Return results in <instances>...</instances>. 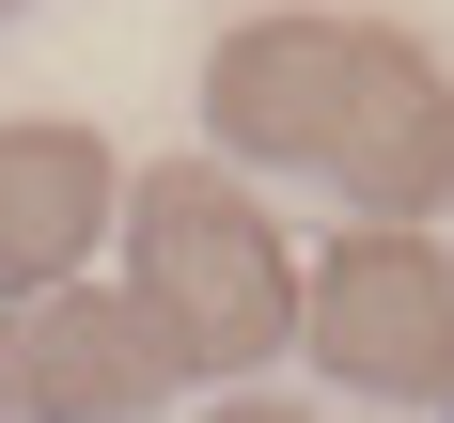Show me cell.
I'll return each mask as SVG.
<instances>
[{
  "instance_id": "1",
  "label": "cell",
  "mask_w": 454,
  "mask_h": 423,
  "mask_svg": "<svg viewBox=\"0 0 454 423\" xmlns=\"http://www.w3.org/2000/svg\"><path fill=\"white\" fill-rule=\"evenodd\" d=\"M204 126H220V157L329 173L392 235L454 204V63L408 47L392 16H235L204 47Z\"/></svg>"
},
{
  "instance_id": "2",
  "label": "cell",
  "mask_w": 454,
  "mask_h": 423,
  "mask_svg": "<svg viewBox=\"0 0 454 423\" xmlns=\"http://www.w3.org/2000/svg\"><path fill=\"white\" fill-rule=\"evenodd\" d=\"M126 298L173 345V376H267L298 329V251L220 157H157L126 188Z\"/></svg>"
},
{
  "instance_id": "3",
  "label": "cell",
  "mask_w": 454,
  "mask_h": 423,
  "mask_svg": "<svg viewBox=\"0 0 454 423\" xmlns=\"http://www.w3.org/2000/svg\"><path fill=\"white\" fill-rule=\"evenodd\" d=\"M298 345H314L345 392H392V408H454V251L439 235H329L298 267Z\"/></svg>"
},
{
  "instance_id": "4",
  "label": "cell",
  "mask_w": 454,
  "mask_h": 423,
  "mask_svg": "<svg viewBox=\"0 0 454 423\" xmlns=\"http://www.w3.org/2000/svg\"><path fill=\"white\" fill-rule=\"evenodd\" d=\"M173 392V345L141 329L126 282H63L0 314V423H141Z\"/></svg>"
},
{
  "instance_id": "5",
  "label": "cell",
  "mask_w": 454,
  "mask_h": 423,
  "mask_svg": "<svg viewBox=\"0 0 454 423\" xmlns=\"http://www.w3.org/2000/svg\"><path fill=\"white\" fill-rule=\"evenodd\" d=\"M110 220H126L110 141L63 126V110H0V298H63Z\"/></svg>"
},
{
  "instance_id": "6",
  "label": "cell",
  "mask_w": 454,
  "mask_h": 423,
  "mask_svg": "<svg viewBox=\"0 0 454 423\" xmlns=\"http://www.w3.org/2000/svg\"><path fill=\"white\" fill-rule=\"evenodd\" d=\"M204 423H314V408H282V392H220Z\"/></svg>"
},
{
  "instance_id": "7",
  "label": "cell",
  "mask_w": 454,
  "mask_h": 423,
  "mask_svg": "<svg viewBox=\"0 0 454 423\" xmlns=\"http://www.w3.org/2000/svg\"><path fill=\"white\" fill-rule=\"evenodd\" d=\"M0 16H16V0H0Z\"/></svg>"
},
{
  "instance_id": "8",
  "label": "cell",
  "mask_w": 454,
  "mask_h": 423,
  "mask_svg": "<svg viewBox=\"0 0 454 423\" xmlns=\"http://www.w3.org/2000/svg\"><path fill=\"white\" fill-rule=\"evenodd\" d=\"M439 251H454V235H439Z\"/></svg>"
}]
</instances>
